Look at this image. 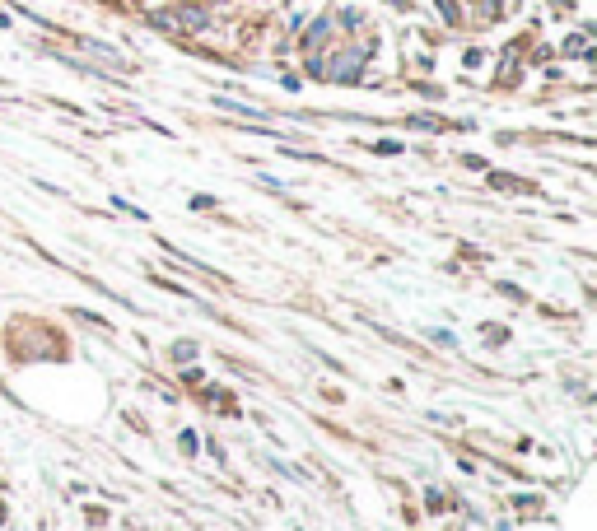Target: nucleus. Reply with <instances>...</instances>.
I'll return each mask as SVG.
<instances>
[{"instance_id": "obj_1", "label": "nucleus", "mask_w": 597, "mask_h": 531, "mask_svg": "<svg viewBox=\"0 0 597 531\" xmlns=\"http://www.w3.org/2000/svg\"><path fill=\"white\" fill-rule=\"evenodd\" d=\"M360 66H364V47H355V52L341 56L336 66H327V75L331 79H355V75H360Z\"/></svg>"}]
</instances>
